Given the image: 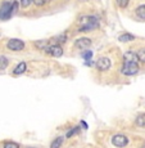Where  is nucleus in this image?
I'll use <instances>...</instances> for the list:
<instances>
[{
	"label": "nucleus",
	"mask_w": 145,
	"mask_h": 148,
	"mask_svg": "<svg viewBox=\"0 0 145 148\" xmlns=\"http://www.w3.org/2000/svg\"><path fill=\"white\" fill-rule=\"evenodd\" d=\"M135 125H136L138 127L145 129V113H140V115L136 116V119H135Z\"/></svg>",
	"instance_id": "obj_13"
},
{
	"label": "nucleus",
	"mask_w": 145,
	"mask_h": 148,
	"mask_svg": "<svg viewBox=\"0 0 145 148\" xmlns=\"http://www.w3.org/2000/svg\"><path fill=\"white\" fill-rule=\"evenodd\" d=\"M25 148H39V147H33V146H30V147H25Z\"/></svg>",
	"instance_id": "obj_24"
},
{
	"label": "nucleus",
	"mask_w": 145,
	"mask_h": 148,
	"mask_svg": "<svg viewBox=\"0 0 145 148\" xmlns=\"http://www.w3.org/2000/svg\"><path fill=\"white\" fill-rule=\"evenodd\" d=\"M121 72L125 76H133L139 72V64L136 62H123Z\"/></svg>",
	"instance_id": "obj_4"
},
{
	"label": "nucleus",
	"mask_w": 145,
	"mask_h": 148,
	"mask_svg": "<svg viewBox=\"0 0 145 148\" xmlns=\"http://www.w3.org/2000/svg\"><path fill=\"white\" fill-rule=\"evenodd\" d=\"M27 70V64L25 63V62H21V63H18L16 66V68L13 70V75H22V73H25Z\"/></svg>",
	"instance_id": "obj_10"
},
{
	"label": "nucleus",
	"mask_w": 145,
	"mask_h": 148,
	"mask_svg": "<svg viewBox=\"0 0 145 148\" xmlns=\"http://www.w3.org/2000/svg\"><path fill=\"white\" fill-rule=\"evenodd\" d=\"M136 56H138V59L140 62H143V63H145V48H143V49H140L138 53H136Z\"/></svg>",
	"instance_id": "obj_18"
},
{
	"label": "nucleus",
	"mask_w": 145,
	"mask_h": 148,
	"mask_svg": "<svg viewBox=\"0 0 145 148\" xmlns=\"http://www.w3.org/2000/svg\"><path fill=\"white\" fill-rule=\"evenodd\" d=\"M18 4L17 3H3L0 7V19H8L13 16V13L17 10Z\"/></svg>",
	"instance_id": "obj_3"
},
{
	"label": "nucleus",
	"mask_w": 145,
	"mask_h": 148,
	"mask_svg": "<svg viewBox=\"0 0 145 148\" xmlns=\"http://www.w3.org/2000/svg\"><path fill=\"white\" fill-rule=\"evenodd\" d=\"M81 132V127L80 126H73V127H71V129H68L67 132H66V135H64V138H72V136H75V135H77L78 133Z\"/></svg>",
	"instance_id": "obj_12"
},
{
	"label": "nucleus",
	"mask_w": 145,
	"mask_h": 148,
	"mask_svg": "<svg viewBox=\"0 0 145 148\" xmlns=\"http://www.w3.org/2000/svg\"><path fill=\"white\" fill-rule=\"evenodd\" d=\"M91 42L93 41L89 38H80L75 41V47L78 48V49H86V48H89L91 45Z\"/></svg>",
	"instance_id": "obj_8"
},
{
	"label": "nucleus",
	"mask_w": 145,
	"mask_h": 148,
	"mask_svg": "<svg viewBox=\"0 0 145 148\" xmlns=\"http://www.w3.org/2000/svg\"><path fill=\"white\" fill-rule=\"evenodd\" d=\"M33 3H35L37 7H41V5H44L45 3H46V0H32Z\"/></svg>",
	"instance_id": "obj_22"
},
{
	"label": "nucleus",
	"mask_w": 145,
	"mask_h": 148,
	"mask_svg": "<svg viewBox=\"0 0 145 148\" xmlns=\"http://www.w3.org/2000/svg\"><path fill=\"white\" fill-rule=\"evenodd\" d=\"M45 50H46L49 54H52L53 57H57V58H59V57L63 56V48H62L61 45H58V44L48 45V47L45 48Z\"/></svg>",
	"instance_id": "obj_6"
},
{
	"label": "nucleus",
	"mask_w": 145,
	"mask_h": 148,
	"mask_svg": "<svg viewBox=\"0 0 145 148\" xmlns=\"http://www.w3.org/2000/svg\"><path fill=\"white\" fill-rule=\"evenodd\" d=\"M31 3H32V0H21V5H22V8H27V7H30Z\"/></svg>",
	"instance_id": "obj_21"
},
{
	"label": "nucleus",
	"mask_w": 145,
	"mask_h": 148,
	"mask_svg": "<svg viewBox=\"0 0 145 148\" xmlns=\"http://www.w3.org/2000/svg\"><path fill=\"white\" fill-rule=\"evenodd\" d=\"M81 126L84 127V129H87V127H89V126H87V124H86V122H85L84 120H81Z\"/></svg>",
	"instance_id": "obj_23"
},
{
	"label": "nucleus",
	"mask_w": 145,
	"mask_h": 148,
	"mask_svg": "<svg viewBox=\"0 0 145 148\" xmlns=\"http://www.w3.org/2000/svg\"><path fill=\"white\" fill-rule=\"evenodd\" d=\"M118 40H119V41H122V42L132 41V40H135V36H133L132 34H122V35L118 38Z\"/></svg>",
	"instance_id": "obj_15"
},
{
	"label": "nucleus",
	"mask_w": 145,
	"mask_h": 148,
	"mask_svg": "<svg viewBox=\"0 0 145 148\" xmlns=\"http://www.w3.org/2000/svg\"><path fill=\"white\" fill-rule=\"evenodd\" d=\"M64 140H66V138H64L63 135L57 136V138H54L52 140L49 148H62L63 147V144H64Z\"/></svg>",
	"instance_id": "obj_9"
},
{
	"label": "nucleus",
	"mask_w": 145,
	"mask_h": 148,
	"mask_svg": "<svg viewBox=\"0 0 145 148\" xmlns=\"http://www.w3.org/2000/svg\"><path fill=\"white\" fill-rule=\"evenodd\" d=\"M110 59L107 58V57H101V58H99L98 61H96L95 66L98 68L99 71H108L110 68Z\"/></svg>",
	"instance_id": "obj_7"
},
{
	"label": "nucleus",
	"mask_w": 145,
	"mask_h": 148,
	"mask_svg": "<svg viewBox=\"0 0 145 148\" xmlns=\"http://www.w3.org/2000/svg\"><path fill=\"white\" fill-rule=\"evenodd\" d=\"M129 1H130V0H117V4L121 8H126L127 4H129Z\"/></svg>",
	"instance_id": "obj_20"
},
{
	"label": "nucleus",
	"mask_w": 145,
	"mask_h": 148,
	"mask_svg": "<svg viewBox=\"0 0 145 148\" xmlns=\"http://www.w3.org/2000/svg\"><path fill=\"white\" fill-rule=\"evenodd\" d=\"M7 48L13 52H19V50L25 49V42L19 39H10L7 44Z\"/></svg>",
	"instance_id": "obj_5"
},
{
	"label": "nucleus",
	"mask_w": 145,
	"mask_h": 148,
	"mask_svg": "<svg viewBox=\"0 0 145 148\" xmlns=\"http://www.w3.org/2000/svg\"><path fill=\"white\" fill-rule=\"evenodd\" d=\"M3 148H21V144L13 140H5L3 142Z\"/></svg>",
	"instance_id": "obj_14"
},
{
	"label": "nucleus",
	"mask_w": 145,
	"mask_h": 148,
	"mask_svg": "<svg viewBox=\"0 0 145 148\" xmlns=\"http://www.w3.org/2000/svg\"><path fill=\"white\" fill-rule=\"evenodd\" d=\"M82 57H84V59H86V61H90V59L93 58V52L91 50H86Z\"/></svg>",
	"instance_id": "obj_19"
},
{
	"label": "nucleus",
	"mask_w": 145,
	"mask_h": 148,
	"mask_svg": "<svg viewBox=\"0 0 145 148\" xmlns=\"http://www.w3.org/2000/svg\"><path fill=\"white\" fill-rule=\"evenodd\" d=\"M80 23H81L80 31H93L99 27L98 18L94 16H84L80 19Z\"/></svg>",
	"instance_id": "obj_1"
},
{
	"label": "nucleus",
	"mask_w": 145,
	"mask_h": 148,
	"mask_svg": "<svg viewBox=\"0 0 145 148\" xmlns=\"http://www.w3.org/2000/svg\"><path fill=\"white\" fill-rule=\"evenodd\" d=\"M136 16L140 17V18H143V19H145V4L139 5V7L136 8Z\"/></svg>",
	"instance_id": "obj_16"
},
{
	"label": "nucleus",
	"mask_w": 145,
	"mask_h": 148,
	"mask_svg": "<svg viewBox=\"0 0 145 148\" xmlns=\"http://www.w3.org/2000/svg\"><path fill=\"white\" fill-rule=\"evenodd\" d=\"M138 56L133 52H126L123 54V62H136L138 63Z\"/></svg>",
	"instance_id": "obj_11"
},
{
	"label": "nucleus",
	"mask_w": 145,
	"mask_h": 148,
	"mask_svg": "<svg viewBox=\"0 0 145 148\" xmlns=\"http://www.w3.org/2000/svg\"><path fill=\"white\" fill-rule=\"evenodd\" d=\"M8 64H9V61L7 57H0V70H5Z\"/></svg>",
	"instance_id": "obj_17"
},
{
	"label": "nucleus",
	"mask_w": 145,
	"mask_h": 148,
	"mask_svg": "<svg viewBox=\"0 0 145 148\" xmlns=\"http://www.w3.org/2000/svg\"><path fill=\"white\" fill-rule=\"evenodd\" d=\"M130 138L126 134H122V133H117V134H113L110 136V144L114 148H127L130 144Z\"/></svg>",
	"instance_id": "obj_2"
}]
</instances>
